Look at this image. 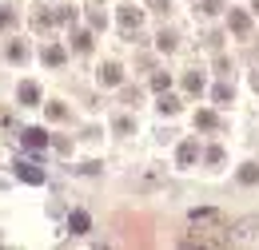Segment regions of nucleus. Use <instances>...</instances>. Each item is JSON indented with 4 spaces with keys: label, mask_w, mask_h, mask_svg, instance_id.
I'll use <instances>...</instances> for the list:
<instances>
[{
    "label": "nucleus",
    "mask_w": 259,
    "mask_h": 250,
    "mask_svg": "<svg viewBox=\"0 0 259 250\" xmlns=\"http://www.w3.org/2000/svg\"><path fill=\"white\" fill-rule=\"evenodd\" d=\"M160 111H163V115H176V111H180V103H176L171 95H160Z\"/></svg>",
    "instance_id": "9b49d317"
},
{
    "label": "nucleus",
    "mask_w": 259,
    "mask_h": 250,
    "mask_svg": "<svg viewBox=\"0 0 259 250\" xmlns=\"http://www.w3.org/2000/svg\"><path fill=\"white\" fill-rule=\"evenodd\" d=\"M100 84H104V88H116V84H120V68H116V64H104V68H100Z\"/></svg>",
    "instance_id": "423d86ee"
},
{
    "label": "nucleus",
    "mask_w": 259,
    "mask_h": 250,
    "mask_svg": "<svg viewBox=\"0 0 259 250\" xmlns=\"http://www.w3.org/2000/svg\"><path fill=\"white\" fill-rule=\"evenodd\" d=\"M251 84H255V88H259V72H255V76H251Z\"/></svg>",
    "instance_id": "4be33fe9"
},
{
    "label": "nucleus",
    "mask_w": 259,
    "mask_h": 250,
    "mask_svg": "<svg viewBox=\"0 0 259 250\" xmlns=\"http://www.w3.org/2000/svg\"><path fill=\"white\" fill-rule=\"evenodd\" d=\"M12 20H16V16H12L8 8H0V28H12Z\"/></svg>",
    "instance_id": "6ab92c4d"
},
{
    "label": "nucleus",
    "mask_w": 259,
    "mask_h": 250,
    "mask_svg": "<svg viewBox=\"0 0 259 250\" xmlns=\"http://www.w3.org/2000/svg\"><path fill=\"white\" fill-rule=\"evenodd\" d=\"M156 44H160L163 52H171V48H176V36H171V32H160V40H156Z\"/></svg>",
    "instance_id": "2eb2a0df"
},
{
    "label": "nucleus",
    "mask_w": 259,
    "mask_h": 250,
    "mask_svg": "<svg viewBox=\"0 0 259 250\" xmlns=\"http://www.w3.org/2000/svg\"><path fill=\"white\" fill-rule=\"evenodd\" d=\"M239 179H243V183H255V179H259V167H239Z\"/></svg>",
    "instance_id": "4468645a"
},
{
    "label": "nucleus",
    "mask_w": 259,
    "mask_h": 250,
    "mask_svg": "<svg viewBox=\"0 0 259 250\" xmlns=\"http://www.w3.org/2000/svg\"><path fill=\"white\" fill-rule=\"evenodd\" d=\"M231 32H239V36H247V32H251V20H247V12H239V8L231 12Z\"/></svg>",
    "instance_id": "0eeeda50"
},
{
    "label": "nucleus",
    "mask_w": 259,
    "mask_h": 250,
    "mask_svg": "<svg viewBox=\"0 0 259 250\" xmlns=\"http://www.w3.org/2000/svg\"><path fill=\"white\" fill-rule=\"evenodd\" d=\"M215 99H220V103H227V99H231V88H227V84H220V88H215Z\"/></svg>",
    "instance_id": "aec40b11"
},
{
    "label": "nucleus",
    "mask_w": 259,
    "mask_h": 250,
    "mask_svg": "<svg viewBox=\"0 0 259 250\" xmlns=\"http://www.w3.org/2000/svg\"><path fill=\"white\" fill-rule=\"evenodd\" d=\"M167 84H171V80H167V76H163V72H160V76H152V88H156V92H163V88H167Z\"/></svg>",
    "instance_id": "f3484780"
},
{
    "label": "nucleus",
    "mask_w": 259,
    "mask_h": 250,
    "mask_svg": "<svg viewBox=\"0 0 259 250\" xmlns=\"http://www.w3.org/2000/svg\"><path fill=\"white\" fill-rule=\"evenodd\" d=\"M188 163H195V143H184V147H180V167H188Z\"/></svg>",
    "instance_id": "1a4fd4ad"
},
{
    "label": "nucleus",
    "mask_w": 259,
    "mask_h": 250,
    "mask_svg": "<svg viewBox=\"0 0 259 250\" xmlns=\"http://www.w3.org/2000/svg\"><path fill=\"white\" fill-rule=\"evenodd\" d=\"M184 88H188V92H203V76H184Z\"/></svg>",
    "instance_id": "f8f14e48"
},
{
    "label": "nucleus",
    "mask_w": 259,
    "mask_h": 250,
    "mask_svg": "<svg viewBox=\"0 0 259 250\" xmlns=\"http://www.w3.org/2000/svg\"><path fill=\"white\" fill-rule=\"evenodd\" d=\"M88 48H92V36L80 32V36H76V52H88Z\"/></svg>",
    "instance_id": "dca6fc26"
},
{
    "label": "nucleus",
    "mask_w": 259,
    "mask_h": 250,
    "mask_svg": "<svg viewBox=\"0 0 259 250\" xmlns=\"http://www.w3.org/2000/svg\"><path fill=\"white\" fill-rule=\"evenodd\" d=\"M203 12H220V0H203Z\"/></svg>",
    "instance_id": "412c9836"
},
{
    "label": "nucleus",
    "mask_w": 259,
    "mask_h": 250,
    "mask_svg": "<svg viewBox=\"0 0 259 250\" xmlns=\"http://www.w3.org/2000/svg\"><path fill=\"white\" fill-rule=\"evenodd\" d=\"M20 139H24V147H28V151H44V147L52 143V139H48V131H40V127H28Z\"/></svg>",
    "instance_id": "f257e3e1"
},
{
    "label": "nucleus",
    "mask_w": 259,
    "mask_h": 250,
    "mask_svg": "<svg viewBox=\"0 0 259 250\" xmlns=\"http://www.w3.org/2000/svg\"><path fill=\"white\" fill-rule=\"evenodd\" d=\"M140 20H144V12H140V8H120V24H124V32L140 28Z\"/></svg>",
    "instance_id": "39448f33"
},
{
    "label": "nucleus",
    "mask_w": 259,
    "mask_h": 250,
    "mask_svg": "<svg viewBox=\"0 0 259 250\" xmlns=\"http://www.w3.org/2000/svg\"><path fill=\"white\" fill-rule=\"evenodd\" d=\"M88 226H92V219H88L84 211H72V215H68V230H72V234H88Z\"/></svg>",
    "instance_id": "20e7f679"
},
{
    "label": "nucleus",
    "mask_w": 259,
    "mask_h": 250,
    "mask_svg": "<svg viewBox=\"0 0 259 250\" xmlns=\"http://www.w3.org/2000/svg\"><path fill=\"white\" fill-rule=\"evenodd\" d=\"M192 222H224V215H220V211H207V207H195Z\"/></svg>",
    "instance_id": "6e6552de"
},
{
    "label": "nucleus",
    "mask_w": 259,
    "mask_h": 250,
    "mask_svg": "<svg viewBox=\"0 0 259 250\" xmlns=\"http://www.w3.org/2000/svg\"><path fill=\"white\" fill-rule=\"evenodd\" d=\"M8 60H24V44H12L8 48Z\"/></svg>",
    "instance_id": "a211bd4d"
},
{
    "label": "nucleus",
    "mask_w": 259,
    "mask_h": 250,
    "mask_svg": "<svg viewBox=\"0 0 259 250\" xmlns=\"http://www.w3.org/2000/svg\"><path fill=\"white\" fill-rule=\"evenodd\" d=\"M16 175H20L24 183H32V187H40V183H44V171H40L36 163H28V159H20V163H16Z\"/></svg>",
    "instance_id": "f03ea898"
},
{
    "label": "nucleus",
    "mask_w": 259,
    "mask_h": 250,
    "mask_svg": "<svg viewBox=\"0 0 259 250\" xmlns=\"http://www.w3.org/2000/svg\"><path fill=\"white\" fill-rule=\"evenodd\" d=\"M44 60L52 64V68H56V64H64V48H56V44H52V48L44 52Z\"/></svg>",
    "instance_id": "9d476101"
},
{
    "label": "nucleus",
    "mask_w": 259,
    "mask_h": 250,
    "mask_svg": "<svg viewBox=\"0 0 259 250\" xmlns=\"http://www.w3.org/2000/svg\"><path fill=\"white\" fill-rule=\"evenodd\" d=\"M220 119H215V111H199L195 115V127H215Z\"/></svg>",
    "instance_id": "ddd939ff"
},
{
    "label": "nucleus",
    "mask_w": 259,
    "mask_h": 250,
    "mask_svg": "<svg viewBox=\"0 0 259 250\" xmlns=\"http://www.w3.org/2000/svg\"><path fill=\"white\" fill-rule=\"evenodd\" d=\"M16 95H20V103H24V107H36V103H40V88H36L32 80H24Z\"/></svg>",
    "instance_id": "7ed1b4c3"
}]
</instances>
